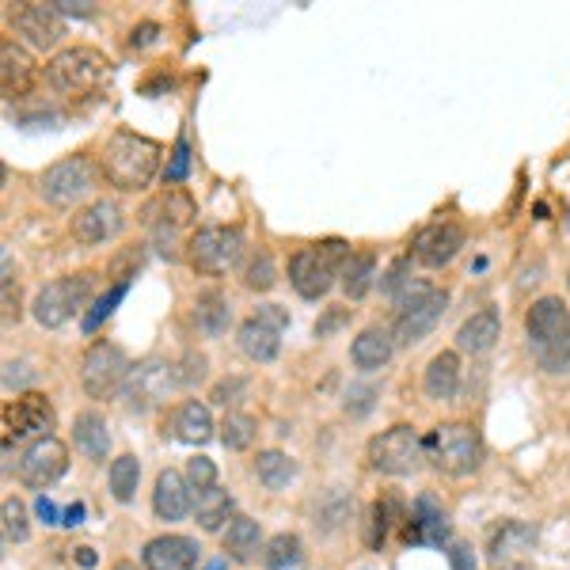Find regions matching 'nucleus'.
I'll list each match as a JSON object with an SVG mask.
<instances>
[{"label": "nucleus", "instance_id": "nucleus-1", "mask_svg": "<svg viewBox=\"0 0 570 570\" xmlns=\"http://www.w3.org/2000/svg\"><path fill=\"white\" fill-rule=\"evenodd\" d=\"M525 335L536 365L548 377H567L570 373V308L563 297H540L525 312Z\"/></svg>", "mask_w": 570, "mask_h": 570}, {"label": "nucleus", "instance_id": "nucleus-2", "mask_svg": "<svg viewBox=\"0 0 570 570\" xmlns=\"http://www.w3.org/2000/svg\"><path fill=\"white\" fill-rule=\"evenodd\" d=\"M160 145L145 137V133L133 130H114L103 145V175L114 190H126V194H137L145 190L156 179L160 171Z\"/></svg>", "mask_w": 570, "mask_h": 570}, {"label": "nucleus", "instance_id": "nucleus-3", "mask_svg": "<svg viewBox=\"0 0 570 570\" xmlns=\"http://www.w3.org/2000/svg\"><path fill=\"white\" fill-rule=\"evenodd\" d=\"M483 456H487V449H483V437L472 422L453 418V422H441L426 434V460L437 472L464 479V475H475L483 468Z\"/></svg>", "mask_w": 570, "mask_h": 570}, {"label": "nucleus", "instance_id": "nucleus-4", "mask_svg": "<svg viewBox=\"0 0 570 570\" xmlns=\"http://www.w3.org/2000/svg\"><path fill=\"white\" fill-rule=\"evenodd\" d=\"M346 259H350L346 240H320L312 247H301L289 259V285L301 293L304 301H320L323 293L335 285Z\"/></svg>", "mask_w": 570, "mask_h": 570}, {"label": "nucleus", "instance_id": "nucleus-5", "mask_svg": "<svg viewBox=\"0 0 570 570\" xmlns=\"http://www.w3.org/2000/svg\"><path fill=\"white\" fill-rule=\"evenodd\" d=\"M107 76V57L92 46H69L46 65V84L57 95H88L103 84Z\"/></svg>", "mask_w": 570, "mask_h": 570}, {"label": "nucleus", "instance_id": "nucleus-6", "mask_svg": "<svg viewBox=\"0 0 570 570\" xmlns=\"http://www.w3.org/2000/svg\"><path fill=\"white\" fill-rule=\"evenodd\" d=\"M130 358L118 342L95 339L84 358H80V388L92 399H111L114 392L126 388V377H130Z\"/></svg>", "mask_w": 570, "mask_h": 570}, {"label": "nucleus", "instance_id": "nucleus-7", "mask_svg": "<svg viewBox=\"0 0 570 570\" xmlns=\"http://www.w3.org/2000/svg\"><path fill=\"white\" fill-rule=\"evenodd\" d=\"M422 456H426V441H422L415 426H407V422L380 430V434L369 441V449H365L369 468L380 475H411L418 464H422Z\"/></svg>", "mask_w": 570, "mask_h": 570}, {"label": "nucleus", "instance_id": "nucleus-8", "mask_svg": "<svg viewBox=\"0 0 570 570\" xmlns=\"http://www.w3.org/2000/svg\"><path fill=\"white\" fill-rule=\"evenodd\" d=\"M92 274L80 270V274H65L57 282H46L31 301V316L42 327H61L65 320H73L76 312H84V304L92 301Z\"/></svg>", "mask_w": 570, "mask_h": 570}, {"label": "nucleus", "instance_id": "nucleus-9", "mask_svg": "<svg viewBox=\"0 0 570 570\" xmlns=\"http://www.w3.org/2000/svg\"><path fill=\"white\" fill-rule=\"evenodd\" d=\"M244 255V232L236 225H206L187 240V259L198 274H225Z\"/></svg>", "mask_w": 570, "mask_h": 570}, {"label": "nucleus", "instance_id": "nucleus-10", "mask_svg": "<svg viewBox=\"0 0 570 570\" xmlns=\"http://www.w3.org/2000/svg\"><path fill=\"white\" fill-rule=\"evenodd\" d=\"M289 327V312L282 304H259L236 331V346L247 361L266 365L282 354V331Z\"/></svg>", "mask_w": 570, "mask_h": 570}, {"label": "nucleus", "instance_id": "nucleus-11", "mask_svg": "<svg viewBox=\"0 0 570 570\" xmlns=\"http://www.w3.org/2000/svg\"><path fill=\"white\" fill-rule=\"evenodd\" d=\"M95 190V168L88 156H65L38 175V198L50 206H76Z\"/></svg>", "mask_w": 570, "mask_h": 570}, {"label": "nucleus", "instance_id": "nucleus-12", "mask_svg": "<svg viewBox=\"0 0 570 570\" xmlns=\"http://www.w3.org/2000/svg\"><path fill=\"white\" fill-rule=\"evenodd\" d=\"M171 388H179V380H175V361L152 354V358H141L130 369L126 388H122V399H126L130 411L145 415V411L160 407V403L168 399Z\"/></svg>", "mask_w": 570, "mask_h": 570}, {"label": "nucleus", "instance_id": "nucleus-13", "mask_svg": "<svg viewBox=\"0 0 570 570\" xmlns=\"http://www.w3.org/2000/svg\"><path fill=\"white\" fill-rule=\"evenodd\" d=\"M190 217H194V202L187 190H168L145 209V221L156 232V251L164 259H179V228H187Z\"/></svg>", "mask_w": 570, "mask_h": 570}, {"label": "nucleus", "instance_id": "nucleus-14", "mask_svg": "<svg viewBox=\"0 0 570 570\" xmlns=\"http://www.w3.org/2000/svg\"><path fill=\"white\" fill-rule=\"evenodd\" d=\"M65 468H69V445L54 434L31 441L19 456V479L35 491H46L50 483H57L65 475Z\"/></svg>", "mask_w": 570, "mask_h": 570}, {"label": "nucleus", "instance_id": "nucleus-15", "mask_svg": "<svg viewBox=\"0 0 570 570\" xmlns=\"http://www.w3.org/2000/svg\"><path fill=\"white\" fill-rule=\"evenodd\" d=\"M54 403L50 396H42V392H23L16 396L8 407H4V441H12V437H50L54 430Z\"/></svg>", "mask_w": 570, "mask_h": 570}, {"label": "nucleus", "instance_id": "nucleus-16", "mask_svg": "<svg viewBox=\"0 0 570 570\" xmlns=\"http://www.w3.org/2000/svg\"><path fill=\"white\" fill-rule=\"evenodd\" d=\"M464 244H468L464 225H456V221H434V225H426L415 236L411 255H415L418 266H426V270H441V266H449L456 255L464 251Z\"/></svg>", "mask_w": 570, "mask_h": 570}, {"label": "nucleus", "instance_id": "nucleus-17", "mask_svg": "<svg viewBox=\"0 0 570 570\" xmlns=\"http://www.w3.org/2000/svg\"><path fill=\"white\" fill-rule=\"evenodd\" d=\"M445 308H449V293H445V289H434V293H426V297H418V301L403 304L396 323H392L396 346H415V342L426 339L437 323H441Z\"/></svg>", "mask_w": 570, "mask_h": 570}, {"label": "nucleus", "instance_id": "nucleus-18", "mask_svg": "<svg viewBox=\"0 0 570 570\" xmlns=\"http://www.w3.org/2000/svg\"><path fill=\"white\" fill-rule=\"evenodd\" d=\"M126 225V213L114 198H95L84 209H76V217L69 221V232H73L76 244L95 247V244H107L114 240L118 232Z\"/></svg>", "mask_w": 570, "mask_h": 570}, {"label": "nucleus", "instance_id": "nucleus-19", "mask_svg": "<svg viewBox=\"0 0 570 570\" xmlns=\"http://www.w3.org/2000/svg\"><path fill=\"white\" fill-rule=\"evenodd\" d=\"M12 31H16L31 50H54L65 38V19L54 4H23L12 12Z\"/></svg>", "mask_w": 570, "mask_h": 570}, {"label": "nucleus", "instance_id": "nucleus-20", "mask_svg": "<svg viewBox=\"0 0 570 570\" xmlns=\"http://www.w3.org/2000/svg\"><path fill=\"white\" fill-rule=\"evenodd\" d=\"M190 506H194V491H190L187 475L164 468L156 475V487H152V513L160 521H183Z\"/></svg>", "mask_w": 570, "mask_h": 570}, {"label": "nucleus", "instance_id": "nucleus-21", "mask_svg": "<svg viewBox=\"0 0 570 570\" xmlns=\"http://www.w3.org/2000/svg\"><path fill=\"white\" fill-rule=\"evenodd\" d=\"M213 415H209L206 403H198V399H183L171 418L164 422V434L179 437V441H187V445H206L209 437H213Z\"/></svg>", "mask_w": 570, "mask_h": 570}, {"label": "nucleus", "instance_id": "nucleus-22", "mask_svg": "<svg viewBox=\"0 0 570 570\" xmlns=\"http://www.w3.org/2000/svg\"><path fill=\"white\" fill-rule=\"evenodd\" d=\"M449 536V513L437 502L434 494H418L411 506V521H407V540L418 544H445Z\"/></svg>", "mask_w": 570, "mask_h": 570}, {"label": "nucleus", "instance_id": "nucleus-23", "mask_svg": "<svg viewBox=\"0 0 570 570\" xmlns=\"http://www.w3.org/2000/svg\"><path fill=\"white\" fill-rule=\"evenodd\" d=\"M198 544L190 536H156L145 544V570H194Z\"/></svg>", "mask_w": 570, "mask_h": 570}, {"label": "nucleus", "instance_id": "nucleus-24", "mask_svg": "<svg viewBox=\"0 0 570 570\" xmlns=\"http://www.w3.org/2000/svg\"><path fill=\"white\" fill-rule=\"evenodd\" d=\"M502 339V316H498V308H479L472 312L468 320L460 323V331H456V346L464 350V354H487L494 350V342Z\"/></svg>", "mask_w": 570, "mask_h": 570}, {"label": "nucleus", "instance_id": "nucleus-25", "mask_svg": "<svg viewBox=\"0 0 570 570\" xmlns=\"http://www.w3.org/2000/svg\"><path fill=\"white\" fill-rule=\"evenodd\" d=\"M422 392L434 403H449L460 392V354L456 350H441L426 361V373H422Z\"/></svg>", "mask_w": 570, "mask_h": 570}, {"label": "nucleus", "instance_id": "nucleus-26", "mask_svg": "<svg viewBox=\"0 0 570 570\" xmlns=\"http://www.w3.org/2000/svg\"><path fill=\"white\" fill-rule=\"evenodd\" d=\"M396 354V335L388 327H365L358 339L350 342V361L358 365L361 373L384 369Z\"/></svg>", "mask_w": 570, "mask_h": 570}, {"label": "nucleus", "instance_id": "nucleus-27", "mask_svg": "<svg viewBox=\"0 0 570 570\" xmlns=\"http://www.w3.org/2000/svg\"><path fill=\"white\" fill-rule=\"evenodd\" d=\"M536 544V529H532L529 521H498L487 536V555H491V563H506L513 555H521V551H529Z\"/></svg>", "mask_w": 570, "mask_h": 570}, {"label": "nucleus", "instance_id": "nucleus-28", "mask_svg": "<svg viewBox=\"0 0 570 570\" xmlns=\"http://www.w3.org/2000/svg\"><path fill=\"white\" fill-rule=\"evenodd\" d=\"M194 327L206 335V339H221L228 331V323H232V308H228V297L225 289H202L198 297H194Z\"/></svg>", "mask_w": 570, "mask_h": 570}, {"label": "nucleus", "instance_id": "nucleus-29", "mask_svg": "<svg viewBox=\"0 0 570 570\" xmlns=\"http://www.w3.org/2000/svg\"><path fill=\"white\" fill-rule=\"evenodd\" d=\"M73 441L76 453H84L88 460H107L111 453V430H107V418L99 411H80L73 418Z\"/></svg>", "mask_w": 570, "mask_h": 570}, {"label": "nucleus", "instance_id": "nucleus-30", "mask_svg": "<svg viewBox=\"0 0 570 570\" xmlns=\"http://www.w3.org/2000/svg\"><path fill=\"white\" fill-rule=\"evenodd\" d=\"M377 278V255L373 251H350V259L339 270V285L346 293V301H361Z\"/></svg>", "mask_w": 570, "mask_h": 570}, {"label": "nucleus", "instance_id": "nucleus-31", "mask_svg": "<svg viewBox=\"0 0 570 570\" xmlns=\"http://www.w3.org/2000/svg\"><path fill=\"white\" fill-rule=\"evenodd\" d=\"M31 73H35V65H31L27 50L16 46L12 38H4L0 42V84H4V95H23V88L31 84Z\"/></svg>", "mask_w": 570, "mask_h": 570}, {"label": "nucleus", "instance_id": "nucleus-32", "mask_svg": "<svg viewBox=\"0 0 570 570\" xmlns=\"http://www.w3.org/2000/svg\"><path fill=\"white\" fill-rule=\"evenodd\" d=\"M221 544H225V551L236 563H247V559H255V551L263 544V529H259V521L236 513V517L228 521V529L221 532Z\"/></svg>", "mask_w": 570, "mask_h": 570}, {"label": "nucleus", "instance_id": "nucleus-33", "mask_svg": "<svg viewBox=\"0 0 570 570\" xmlns=\"http://www.w3.org/2000/svg\"><path fill=\"white\" fill-rule=\"evenodd\" d=\"M194 517H198V525L206 532H221L225 521L236 517V502H232V494L225 487H209V491L194 498Z\"/></svg>", "mask_w": 570, "mask_h": 570}, {"label": "nucleus", "instance_id": "nucleus-34", "mask_svg": "<svg viewBox=\"0 0 570 570\" xmlns=\"http://www.w3.org/2000/svg\"><path fill=\"white\" fill-rule=\"evenodd\" d=\"M255 475H259V483H263L266 491H285L297 479V464L282 449H263V453L255 456Z\"/></svg>", "mask_w": 570, "mask_h": 570}, {"label": "nucleus", "instance_id": "nucleus-35", "mask_svg": "<svg viewBox=\"0 0 570 570\" xmlns=\"http://www.w3.org/2000/svg\"><path fill=\"white\" fill-rule=\"evenodd\" d=\"M304 563V548L297 532H278L263 544V567L266 570H297Z\"/></svg>", "mask_w": 570, "mask_h": 570}, {"label": "nucleus", "instance_id": "nucleus-36", "mask_svg": "<svg viewBox=\"0 0 570 570\" xmlns=\"http://www.w3.org/2000/svg\"><path fill=\"white\" fill-rule=\"evenodd\" d=\"M217 437H221V445L232 449V453H244L255 445V437H259V422L255 415H247V411H228L221 418V426H217Z\"/></svg>", "mask_w": 570, "mask_h": 570}, {"label": "nucleus", "instance_id": "nucleus-37", "mask_svg": "<svg viewBox=\"0 0 570 570\" xmlns=\"http://www.w3.org/2000/svg\"><path fill=\"white\" fill-rule=\"evenodd\" d=\"M350 510H354V498L342 491V487H331L316 502V529L320 532H339L346 521H350Z\"/></svg>", "mask_w": 570, "mask_h": 570}, {"label": "nucleus", "instance_id": "nucleus-38", "mask_svg": "<svg viewBox=\"0 0 570 570\" xmlns=\"http://www.w3.org/2000/svg\"><path fill=\"white\" fill-rule=\"evenodd\" d=\"M399 521V498H377L373 506H369V521H365V544L373 551L384 548V540H388V529Z\"/></svg>", "mask_w": 570, "mask_h": 570}, {"label": "nucleus", "instance_id": "nucleus-39", "mask_svg": "<svg viewBox=\"0 0 570 570\" xmlns=\"http://www.w3.org/2000/svg\"><path fill=\"white\" fill-rule=\"evenodd\" d=\"M240 282H244V289H251V293H270V289L278 285V266H274V255H270L266 247L251 251V259H247L244 270H240Z\"/></svg>", "mask_w": 570, "mask_h": 570}, {"label": "nucleus", "instance_id": "nucleus-40", "mask_svg": "<svg viewBox=\"0 0 570 570\" xmlns=\"http://www.w3.org/2000/svg\"><path fill=\"white\" fill-rule=\"evenodd\" d=\"M107 479H111V494H114V498H118V502H130L133 494H137V483H141V460H137L133 453L114 456Z\"/></svg>", "mask_w": 570, "mask_h": 570}, {"label": "nucleus", "instance_id": "nucleus-41", "mask_svg": "<svg viewBox=\"0 0 570 570\" xmlns=\"http://www.w3.org/2000/svg\"><path fill=\"white\" fill-rule=\"evenodd\" d=\"M126 289H130V278H118V282L107 289V293H99L92 301V308L84 312V320H80V327H84V335H92V331H99V323L111 316L114 308L122 304V297H126Z\"/></svg>", "mask_w": 570, "mask_h": 570}, {"label": "nucleus", "instance_id": "nucleus-42", "mask_svg": "<svg viewBox=\"0 0 570 570\" xmlns=\"http://www.w3.org/2000/svg\"><path fill=\"white\" fill-rule=\"evenodd\" d=\"M0 525H4V544H23L31 536V521H27V506L19 498H4L0 506Z\"/></svg>", "mask_w": 570, "mask_h": 570}, {"label": "nucleus", "instance_id": "nucleus-43", "mask_svg": "<svg viewBox=\"0 0 570 570\" xmlns=\"http://www.w3.org/2000/svg\"><path fill=\"white\" fill-rule=\"evenodd\" d=\"M209 377V358L202 350H183V358L175 361V380L179 388H198Z\"/></svg>", "mask_w": 570, "mask_h": 570}, {"label": "nucleus", "instance_id": "nucleus-44", "mask_svg": "<svg viewBox=\"0 0 570 570\" xmlns=\"http://www.w3.org/2000/svg\"><path fill=\"white\" fill-rule=\"evenodd\" d=\"M380 388L373 384V380H361V384H350V392H346V399H342V411L350 418H361L373 411V403H377Z\"/></svg>", "mask_w": 570, "mask_h": 570}, {"label": "nucleus", "instance_id": "nucleus-45", "mask_svg": "<svg viewBox=\"0 0 570 570\" xmlns=\"http://www.w3.org/2000/svg\"><path fill=\"white\" fill-rule=\"evenodd\" d=\"M187 483L194 494L217 487V464H213L209 456H194V460H187Z\"/></svg>", "mask_w": 570, "mask_h": 570}, {"label": "nucleus", "instance_id": "nucleus-46", "mask_svg": "<svg viewBox=\"0 0 570 570\" xmlns=\"http://www.w3.org/2000/svg\"><path fill=\"white\" fill-rule=\"evenodd\" d=\"M0 301H4V312H0V320L4 327H12L19 320V285L12 278V259L4 255V285H0Z\"/></svg>", "mask_w": 570, "mask_h": 570}, {"label": "nucleus", "instance_id": "nucleus-47", "mask_svg": "<svg viewBox=\"0 0 570 570\" xmlns=\"http://www.w3.org/2000/svg\"><path fill=\"white\" fill-rule=\"evenodd\" d=\"M247 377H225V380H217L213 384V392H209V399L213 403H221V407H232V403H240V399L247 396Z\"/></svg>", "mask_w": 570, "mask_h": 570}, {"label": "nucleus", "instance_id": "nucleus-48", "mask_svg": "<svg viewBox=\"0 0 570 570\" xmlns=\"http://www.w3.org/2000/svg\"><path fill=\"white\" fill-rule=\"evenodd\" d=\"M407 270H411V259H396V263L388 266V274L380 278V293H388V297H399V293L411 285Z\"/></svg>", "mask_w": 570, "mask_h": 570}, {"label": "nucleus", "instance_id": "nucleus-49", "mask_svg": "<svg viewBox=\"0 0 570 570\" xmlns=\"http://www.w3.org/2000/svg\"><path fill=\"white\" fill-rule=\"evenodd\" d=\"M187 171H190V145L187 141H175L164 179H168V183H183V179H187Z\"/></svg>", "mask_w": 570, "mask_h": 570}, {"label": "nucleus", "instance_id": "nucleus-50", "mask_svg": "<svg viewBox=\"0 0 570 570\" xmlns=\"http://www.w3.org/2000/svg\"><path fill=\"white\" fill-rule=\"evenodd\" d=\"M346 320H350V308H342V304L327 308V316H323V320H316V339H327V335H331V331H339Z\"/></svg>", "mask_w": 570, "mask_h": 570}, {"label": "nucleus", "instance_id": "nucleus-51", "mask_svg": "<svg viewBox=\"0 0 570 570\" xmlns=\"http://www.w3.org/2000/svg\"><path fill=\"white\" fill-rule=\"evenodd\" d=\"M31 380V369L23 365V361H4V388L12 392V388H23Z\"/></svg>", "mask_w": 570, "mask_h": 570}, {"label": "nucleus", "instance_id": "nucleus-52", "mask_svg": "<svg viewBox=\"0 0 570 570\" xmlns=\"http://www.w3.org/2000/svg\"><path fill=\"white\" fill-rule=\"evenodd\" d=\"M449 563H453V570H475L472 548H468V544H460V540H456L453 548H449Z\"/></svg>", "mask_w": 570, "mask_h": 570}, {"label": "nucleus", "instance_id": "nucleus-53", "mask_svg": "<svg viewBox=\"0 0 570 570\" xmlns=\"http://www.w3.org/2000/svg\"><path fill=\"white\" fill-rule=\"evenodd\" d=\"M35 513L42 517V521H46V525H65V521H61V513H57V506L50 502V498H46V494H38Z\"/></svg>", "mask_w": 570, "mask_h": 570}, {"label": "nucleus", "instance_id": "nucleus-54", "mask_svg": "<svg viewBox=\"0 0 570 570\" xmlns=\"http://www.w3.org/2000/svg\"><path fill=\"white\" fill-rule=\"evenodd\" d=\"M156 38H160V27H156V23H141V27H133L130 46H149Z\"/></svg>", "mask_w": 570, "mask_h": 570}, {"label": "nucleus", "instance_id": "nucleus-55", "mask_svg": "<svg viewBox=\"0 0 570 570\" xmlns=\"http://www.w3.org/2000/svg\"><path fill=\"white\" fill-rule=\"evenodd\" d=\"M73 559H76V563H80L84 570H92V567H95V548H76Z\"/></svg>", "mask_w": 570, "mask_h": 570}, {"label": "nucleus", "instance_id": "nucleus-56", "mask_svg": "<svg viewBox=\"0 0 570 570\" xmlns=\"http://www.w3.org/2000/svg\"><path fill=\"white\" fill-rule=\"evenodd\" d=\"M80 521H84V506L76 502V506H69V510H65V525H80Z\"/></svg>", "mask_w": 570, "mask_h": 570}, {"label": "nucleus", "instance_id": "nucleus-57", "mask_svg": "<svg viewBox=\"0 0 570 570\" xmlns=\"http://www.w3.org/2000/svg\"><path fill=\"white\" fill-rule=\"evenodd\" d=\"M206 570H228V567H225V559H209Z\"/></svg>", "mask_w": 570, "mask_h": 570}, {"label": "nucleus", "instance_id": "nucleus-58", "mask_svg": "<svg viewBox=\"0 0 570 570\" xmlns=\"http://www.w3.org/2000/svg\"><path fill=\"white\" fill-rule=\"evenodd\" d=\"M111 570H137V563H114Z\"/></svg>", "mask_w": 570, "mask_h": 570}, {"label": "nucleus", "instance_id": "nucleus-59", "mask_svg": "<svg viewBox=\"0 0 570 570\" xmlns=\"http://www.w3.org/2000/svg\"><path fill=\"white\" fill-rule=\"evenodd\" d=\"M567 285H570V274H567Z\"/></svg>", "mask_w": 570, "mask_h": 570}]
</instances>
